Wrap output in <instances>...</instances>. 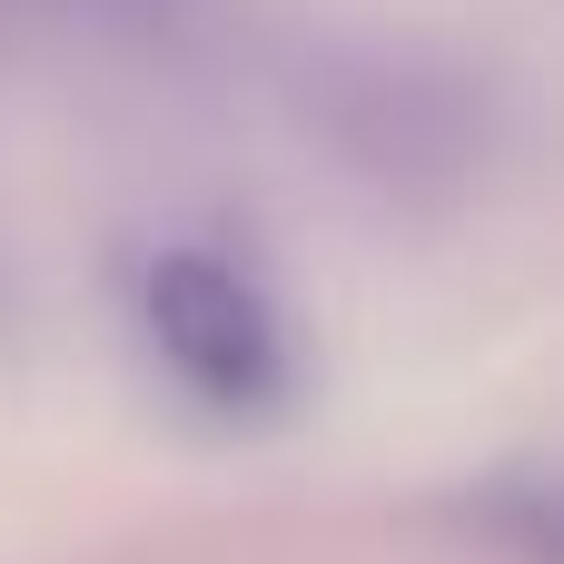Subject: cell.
Returning a JSON list of instances; mask_svg holds the SVG:
<instances>
[{"label": "cell", "mask_w": 564, "mask_h": 564, "mask_svg": "<svg viewBox=\"0 0 564 564\" xmlns=\"http://www.w3.org/2000/svg\"><path fill=\"white\" fill-rule=\"evenodd\" d=\"M149 337L208 406H268L278 397V327L248 278L218 258H159L149 268Z\"/></svg>", "instance_id": "cell-1"}]
</instances>
